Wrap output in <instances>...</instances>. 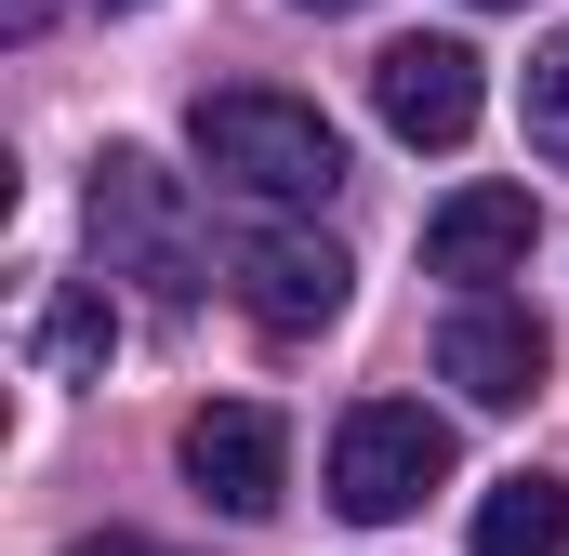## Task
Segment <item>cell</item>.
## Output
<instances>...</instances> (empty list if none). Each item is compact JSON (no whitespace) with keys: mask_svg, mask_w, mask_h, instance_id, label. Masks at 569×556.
Wrapping results in <instances>:
<instances>
[{"mask_svg":"<svg viewBox=\"0 0 569 556\" xmlns=\"http://www.w3.org/2000/svg\"><path fill=\"white\" fill-rule=\"evenodd\" d=\"M186 146L212 159V186L279 199V212H305V199H331V186H345V133H331L305 93H266V80L199 93V107H186Z\"/></svg>","mask_w":569,"mask_h":556,"instance_id":"cell-1","label":"cell"},{"mask_svg":"<svg viewBox=\"0 0 569 556\" xmlns=\"http://www.w3.org/2000/svg\"><path fill=\"white\" fill-rule=\"evenodd\" d=\"M93 252H107V278H133L146 305H199L212 252H199V199H186L172 159H146V146L93 159Z\"/></svg>","mask_w":569,"mask_h":556,"instance_id":"cell-2","label":"cell"},{"mask_svg":"<svg viewBox=\"0 0 569 556\" xmlns=\"http://www.w3.org/2000/svg\"><path fill=\"white\" fill-rule=\"evenodd\" d=\"M450 424L425 398H358V411L331 424V504L358 517V530H385V517H411L425 490H450Z\"/></svg>","mask_w":569,"mask_h":556,"instance_id":"cell-3","label":"cell"},{"mask_svg":"<svg viewBox=\"0 0 569 556\" xmlns=\"http://www.w3.org/2000/svg\"><path fill=\"white\" fill-rule=\"evenodd\" d=\"M186 477H199V504H226V517H279L291 424L266 411V398H212V411H186Z\"/></svg>","mask_w":569,"mask_h":556,"instance_id":"cell-4","label":"cell"},{"mask_svg":"<svg viewBox=\"0 0 569 556\" xmlns=\"http://www.w3.org/2000/svg\"><path fill=\"white\" fill-rule=\"evenodd\" d=\"M477 107H490V80H477L463 40H385V53H371V120L398 146H463Z\"/></svg>","mask_w":569,"mask_h":556,"instance_id":"cell-5","label":"cell"},{"mask_svg":"<svg viewBox=\"0 0 569 556\" xmlns=\"http://www.w3.org/2000/svg\"><path fill=\"white\" fill-rule=\"evenodd\" d=\"M239 305L266 318V331H331L345 318V291H358V266L331 252V239H305V226H239Z\"/></svg>","mask_w":569,"mask_h":556,"instance_id":"cell-6","label":"cell"},{"mask_svg":"<svg viewBox=\"0 0 569 556\" xmlns=\"http://www.w3.org/2000/svg\"><path fill=\"white\" fill-rule=\"evenodd\" d=\"M543 318L530 305H503V291H477V305H450V331H437V371L477 398V411H530L543 398Z\"/></svg>","mask_w":569,"mask_h":556,"instance_id":"cell-7","label":"cell"},{"mask_svg":"<svg viewBox=\"0 0 569 556\" xmlns=\"http://www.w3.org/2000/svg\"><path fill=\"white\" fill-rule=\"evenodd\" d=\"M517 266H530V186H450L425 212V278H463V305Z\"/></svg>","mask_w":569,"mask_h":556,"instance_id":"cell-8","label":"cell"},{"mask_svg":"<svg viewBox=\"0 0 569 556\" xmlns=\"http://www.w3.org/2000/svg\"><path fill=\"white\" fill-rule=\"evenodd\" d=\"M27 358H40V385H107V358H120V305H107V278H80V291H40V318H27Z\"/></svg>","mask_w":569,"mask_h":556,"instance_id":"cell-9","label":"cell"},{"mask_svg":"<svg viewBox=\"0 0 569 556\" xmlns=\"http://www.w3.org/2000/svg\"><path fill=\"white\" fill-rule=\"evenodd\" d=\"M477 556H569V490L543 477V464L490 477V504H477Z\"/></svg>","mask_w":569,"mask_h":556,"instance_id":"cell-10","label":"cell"},{"mask_svg":"<svg viewBox=\"0 0 569 556\" xmlns=\"http://www.w3.org/2000/svg\"><path fill=\"white\" fill-rule=\"evenodd\" d=\"M530 146H543V159L569 172V27L543 40V53H530Z\"/></svg>","mask_w":569,"mask_h":556,"instance_id":"cell-11","label":"cell"},{"mask_svg":"<svg viewBox=\"0 0 569 556\" xmlns=\"http://www.w3.org/2000/svg\"><path fill=\"white\" fill-rule=\"evenodd\" d=\"M67 556H159V544H146V530H80Z\"/></svg>","mask_w":569,"mask_h":556,"instance_id":"cell-12","label":"cell"},{"mask_svg":"<svg viewBox=\"0 0 569 556\" xmlns=\"http://www.w3.org/2000/svg\"><path fill=\"white\" fill-rule=\"evenodd\" d=\"M0 13H13V40H40V27H53V0H0Z\"/></svg>","mask_w":569,"mask_h":556,"instance_id":"cell-13","label":"cell"},{"mask_svg":"<svg viewBox=\"0 0 569 556\" xmlns=\"http://www.w3.org/2000/svg\"><path fill=\"white\" fill-rule=\"evenodd\" d=\"M291 13H358V0H291Z\"/></svg>","mask_w":569,"mask_h":556,"instance_id":"cell-14","label":"cell"},{"mask_svg":"<svg viewBox=\"0 0 569 556\" xmlns=\"http://www.w3.org/2000/svg\"><path fill=\"white\" fill-rule=\"evenodd\" d=\"M477 13H517V0H477Z\"/></svg>","mask_w":569,"mask_h":556,"instance_id":"cell-15","label":"cell"}]
</instances>
